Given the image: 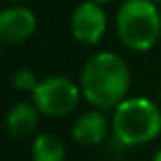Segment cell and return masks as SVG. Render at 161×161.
<instances>
[{
    "mask_svg": "<svg viewBox=\"0 0 161 161\" xmlns=\"http://www.w3.org/2000/svg\"><path fill=\"white\" fill-rule=\"evenodd\" d=\"M38 108L31 103L19 101L15 104H12V108L6 114V129L8 135L15 140H25L31 138L38 127Z\"/></svg>",
    "mask_w": 161,
    "mask_h": 161,
    "instance_id": "8",
    "label": "cell"
},
{
    "mask_svg": "<svg viewBox=\"0 0 161 161\" xmlns=\"http://www.w3.org/2000/svg\"><path fill=\"white\" fill-rule=\"evenodd\" d=\"M112 133L121 146H142L161 133V110L146 97H127L112 114Z\"/></svg>",
    "mask_w": 161,
    "mask_h": 161,
    "instance_id": "2",
    "label": "cell"
},
{
    "mask_svg": "<svg viewBox=\"0 0 161 161\" xmlns=\"http://www.w3.org/2000/svg\"><path fill=\"white\" fill-rule=\"evenodd\" d=\"M78 84L82 97L93 108H101L104 112L114 110L127 99L131 70L119 55L112 51H99L84 63Z\"/></svg>",
    "mask_w": 161,
    "mask_h": 161,
    "instance_id": "1",
    "label": "cell"
},
{
    "mask_svg": "<svg viewBox=\"0 0 161 161\" xmlns=\"http://www.w3.org/2000/svg\"><path fill=\"white\" fill-rule=\"evenodd\" d=\"M91 2H95V4H101V6H106L108 2H112V0H91Z\"/></svg>",
    "mask_w": 161,
    "mask_h": 161,
    "instance_id": "12",
    "label": "cell"
},
{
    "mask_svg": "<svg viewBox=\"0 0 161 161\" xmlns=\"http://www.w3.org/2000/svg\"><path fill=\"white\" fill-rule=\"evenodd\" d=\"M121 44L136 53L150 51L161 38V12L152 0H125L116 14Z\"/></svg>",
    "mask_w": 161,
    "mask_h": 161,
    "instance_id": "3",
    "label": "cell"
},
{
    "mask_svg": "<svg viewBox=\"0 0 161 161\" xmlns=\"http://www.w3.org/2000/svg\"><path fill=\"white\" fill-rule=\"evenodd\" d=\"M40 80L36 78V74L29 68H19L14 76H12V86L17 89V91H23V93H32L34 87L38 86Z\"/></svg>",
    "mask_w": 161,
    "mask_h": 161,
    "instance_id": "10",
    "label": "cell"
},
{
    "mask_svg": "<svg viewBox=\"0 0 161 161\" xmlns=\"http://www.w3.org/2000/svg\"><path fill=\"white\" fill-rule=\"evenodd\" d=\"M8 2H12V4H21V2H25V0H8Z\"/></svg>",
    "mask_w": 161,
    "mask_h": 161,
    "instance_id": "13",
    "label": "cell"
},
{
    "mask_svg": "<svg viewBox=\"0 0 161 161\" xmlns=\"http://www.w3.org/2000/svg\"><path fill=\"white\" fill-rule=\"evenodd\" d=\"M152 161H161V148H159V150L155 152V155L152 157Z\"/></svg>",
    "mask_w": 161,
    "mask_h": 161,
    "instance_id": "11",
    "label": "cell"
},
{
    "mask_svg": "<svg viewBox=\"0 0 161 161\" xmlns=\"http://www.w3.org/2000/svg\"><path fill=\"white\" fill-rule=\"evenodd\" d=\"M108 29L106 12L101 4L91 0L78 4L70 15V32L72 38L84 46H97Z\"/></svg>",
    "mask_w": 161,
    "mask_h": 161,
    "instance_id": "5",
    "label": "cell"
},
{
    "mask_svg": "<svg viewBox=\"0 0 161 161\" xmlns=\"http://www.w3.org/2000/svg\"><path fill=\"white\" fill-rule=\"evenodd\" d=\"M159 93H161V89H159Z\"/></svg>",
    "mask_w": 161,
    "mask_h": 161,
    "instance_id": "15",
    "label": "cell"
},
{
    "mask_svg": "<svg viewBox=\"0 0 161 161\" xmlns=\"http://www.w3.org/2000/svg\"><path fill=\"white\" fill-rule=\"evenodd\" d=\"M112 129V119L101 108L87 110L80 116L72 125V138L82 146H99L108 136Z\"/></svg>",
    "mask_w": 161,
    "mask_h": 161,
    "instance_id": "7",
    "label": "cell"
},
{
    "mask_svg": "<svg viewBox=\"0 0 161 161\" xmlns=\"http://www.w3.org/2000/svg\"><path fill=\"white\" fill-rule=\"evenodd\" d=\"M38 21L31 8L12 4L0 12V40L6 44L27 42L36 32Z\"/></svg>",
    "mask_w": 161,
    "mask_h": 161,
    "instance_id": "6",
    "label": "cell"
},
{
    "mask_svg": "<svg viewBox=\"0 0 161 161\" xmlns=\"http://www.w3.org/2000/svg\"><path fill=\"white\" fill-rule=\"evenodd\" d=\"M80 97H82L80 84L59 74L42 78L31 93L32 104L42 116L47 118H63L72 114L80 103Z\"/></svg>",
    "mask_w": 161,
    "mask_h": 161,
    "instance_id": "4",
    "label": "cell"
},
{
    "mask_svg": "<svg viewBox=\"0 0 161 161\" xmlns=\"http://www.w3.org/2000/svg\"><path fill=\"white\" fill-rule=\"evenodd\" d=\"M64 142L55 133H42L32 140L31 159L32 161H64Z\"/></svg>",
    "mask_w": 161,
    "mask_h": 161,
    "instance_id": "9",
    "label": "cell"
},
{
    "mask_svg": "<svg viewBox=\"0 0 161 161\" xmlns=\"http://www.w3.org/2000/svg\"><path fill=\"white\" fill-rule=\"evenodd\" d=\"M152 2H153V4H161V0H152Z\"/></svg>",
    "mask_w": 161,
    "mask_h": 161,
    "instance_id": "14",
    "label": "cell"
}]
</instances>
